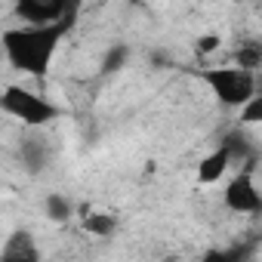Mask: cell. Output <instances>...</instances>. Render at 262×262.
<instances>
[{
	"mask_svg": "<svg viewBox=\"0 0 262 262\" xmlns=\"http://www.w3.org/2000/svg\"><path fill=\"white\" fill-rule=\"evenodd\" d=\"M43 213H47L50 222L65 225V222H71V216H74V201H71L65 191H50V194L43 198Z\"/></svg>",
	"mask_w": 262,
	"mask_h": 262,
	"instance_id": "obj_11",
	"label": "cell"
},
{
	"mask_svg": "<svg viewBox=\"0 0 262 262\" xmlns=\"http://www.w3.org/2000/svg\"><path fill=\"white\" fill-rule=\"evenodd\" d=\"M237 111H241V114H237V123H241V126H256V123H262V96H259V93L250 96Z\"/></svg>",
	"mask_w": 262,
	"mask_h": 262,
	"instance_id": "obj_13",
	"label": "cell"
},
{
	"mask_svg": "<svg viewBox=\"0 0 262 262\" xmlns=\"http://www.w3.org/2000/svg\"><path fill=\"white\" fill-rule=\"evenodd\" d=\"M0 56H4V53H0Z\"/></svg>",
	"mask_w": 262,
	"mask_h": 262,
	"instance_id": "obj_16",
	"label": "cell"
},
{
	"mask_svg": "<svg viewBox=\"0 0 262 262\" xmlns=\"http://www.w3.org/2000/svg\"><path fill=\"white\" fill-rule=\"evenodd\" d=\"M126 59H129V47H126V43H114V47L105 53V59H102V74L120 71V68L126 65Z\"/></svg>",
	"mask_w": 262,
	"mask_h": 262,
	"instance_id": "obj_14",
	"label": "cell"
},
{
	"mask_svg": "<svg viewBox=\"0 0 262 262\" xmlns=\"http://www.w3.org/2000/svg\"><path fill=\"white\" fill-rule=\"evenodd\" d=\"M219 47H222V37H219V34H204V37H198V43H194L198 56H210V53H216Z\"/></svg>",
	"mask_w": 262,
	"mask_h": 262,
	"instance_id": "obj_15",
	"label": "cell"
},
{
	"mask_svg": "<svg viewBox=\"0 0 262 262\" xmlns=\"http://www.w3.org/2000/svg\"><path fill=\"white\" fill-rule=\"evenodd\" d=\"M83 228L93 237H111L117 231V216L114 213H83Z\"/></svg>",
	"mask_w": 262,
	"mask_h": 262,
	"instance_id": "obj_12",
	"label": "cell"
},
{
	"mask_svg": "<svg viewBox=\"0 0 262 262\" xmlns=\"http://www.w3.org/2000/svg\"><path fill=\"white\" fill-rule=\"evenodd\" d=\"M228 167H231L228 151L219 145V148H213L207 158H201V164H198V182H201V185H216V182L228 173Z\"/></svg>",
	"mask_w": 262,
	"mask_h": 262,
	"instance_id": "obj_9",
	"label": "cell"
},
{
	"mask_svg": "<svg viewBox=\"0 0 262 262\" xmlns=\"http://www.w3.org/2000/svg\"><path fill=\"white\" fill-rule=\"evenodd\" d=\"M222 204L231 213H244V216H256L262 210V194L256 188L253 170H237V176L228 179V185L222 191Z\"/></svg>",
	"mask_w": 262,
	"mask_h": 262,
	"instance_id": "obj_4",
	"label": "cell"
},
{
	"mask_svg": "<svg viewBox=\"0 0 262 262\" xmlns=\"http://www.w3.org/2000/svg\"><path fill=\"white\" fill-rule=\"evenodd\" d=\"M222 148L228 151V161L231 167H241V170H253L256 173V161H259V145L256 139L250 136V126H234L222 136Z\"/></svg>",
	"mask_w": 262,
	"mask_h": 262,
	"instance_id": "obj_6",
	"label": "cell"
},
{
	"mask_svg": "<svg viewBox=\"0 0 262 262\" xmlns=\"http://www.w3.org/2000/svg\"><path fill=\"white\" fill-rule=\"evenodd\" d=\"M74 22H77V10H71L68 16H62L59 22H50V25L7 28L0 34V53H4L10 68L31 74V77H47L53 56H56L59 43L65 40V34L71 31Z\"/></svg>",
	"mask_w": 262,
	"mask_h": 262,
	"instance_id": "obj_1",
	"label": "cell"
},
{
	"mask_svg": "<svg viewBox=\"0 0 262 262\" xmlns=\"http://www.w3.org/2000/svg\"><path fill=\"white\" fill-rule=\"evenodd\" d=\"M198 77L210 86V93L225 108H241L250 96L259 93V77L237 65H207L198 71Z\"/></svg>",
	"mask_w": 262,
	"mask_h": 262,
	"instance_id": "obj_2",
	"label": "cell"
},
{
	"mask_svg": "<svg viewBox=\"0 0 262 262\" xmlns=\"http://www.w3.org/2000/svg\"><path fill=\"white\" fill-rule=\"evenodd\" d=\"M231 59H234L231 65H237V68H244V71L259 74V68H262V43H259L256 37H241V40H234Z\"/></svg>",
	"mask_w": 262,
	"mask_h": 262,
	"instance_id": "obj_10",
	"label": "cell"
},
{
	"mask_svg": "<svg viewBox=\"0 0 262 262\" xmlns=\"http://www.w3.org/2000/svg\"><path fill=\"white\" fill-rule=\"evenodd\" d=\"M0 259L4 262H34V259H40V250H37V244H34V234L31 231H25V228H19V231H13L10 237H7V244H4V250H0Z\"/></svg>",
	"mask_w": 262,
	"mask_h": 262,
	"instance_id": "obj_8",
	"label": "cell"
},
{
	"mask_svg": "<svg viewBox=\"0 0 262 262\" xmlns=\"http://www.w3.org/2000/svg\"><path fill=\"white\" fill-rule=\"evenodd\" d=\"M19 161L28 173H43L53 161V148L43 136H25L19 142Z\"/></svg>",
	"mask_w": 262,
	"mask_h": 262,
	"instance_id": "obj_7",
	"label": "cell"
},
{
	"mask_svg": "<svg viewBox=\"0 0 262 262\" xmlns=\"http://www.w3.org/2000/svg\"><path fill=\"white\" fill-rule=\"evenodd\" d=\"M0 111L16 117L19 123L37 129V126H47L59 117V105L50 102L47 96L40 93H31L28 86H19V83H10L0 90Z\"/></svg>",
	"mask_w": 262,
	"mask_h": 262,
	"instance_id": "obj_3",
	"label": "cell"
},
{
	"mask_svg": "<svg viewBox=\"0 0 262 262\" xmlns=\"http://www.w3.org/2000/svg\"><path fill=\"white\" fill-rule=\"evenodd\" d=\"M80 7V0H16V16L25 25H50Z\"/></svg>",
	"mask_w": 262,
	"mask_h": 262,
	"instance_id": "obj_5",
	"label": "cell"
}]
</instances>
